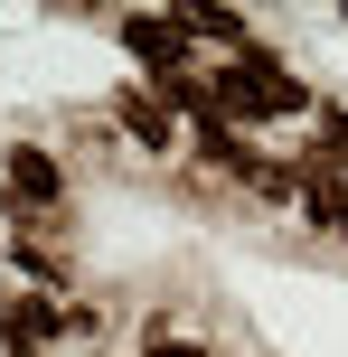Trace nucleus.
Masks as SVG:
<instances>
[{
  "instance_id": "1",
  "label": "nucleus",
  "mask_w": 348,
  "mask_h": 357,
  "mask_svg": "<svg viewBox=\"0 0 348 357\" xmlns=\"http://www.w3.org/2000/svg\"><path fill=\"white\" fill-rule=\"evenodd\" d=\"M217 85V104H226V123H264V113H311V85H301L282 56H236V66H217L207 75Z\"/></svg>"
},
{
  "instance_id": "2",
  "label": "nucleus",
  "mask_w": 348,
  "mask_h": 357,
  "mask_svg": "<svg viewBox=\"0 0 348 357\" xmlns=\"http://www.w3.org/2000/svg\"><path fill=\"white\" fill-rule=\"evenodd\" d=\"M123 47L142 56V66H160V85H169V75H198V56H188L198 38H188L169 10H160V19H123Z\"/></svg>"
},
{
  "instance_id": "3",
  "label": "nucleus",
  "mask_w": 348,
  "mask_h": 357,
  "mask_svg": "<svg viewBox=\"0 0 348 357\" xmlns=\"http://www.w3.org/2000/svg\"><path fill=\"white\" fill-rule=\"evenodd\" d=\"M0 160H10V207H19V216H38V207H56V197H66V169H56L47 151L19 142V151H0Z\"/></svg>"
},
{
  "instance_id": "4",
  "label": "nucleus",
  "mask_w": 348,
  "mask_h": 357,
  "mask_svg": "<svg viewBox=\"0 0 348 357\" xmlns=\"http://www.w3.org/2000/svg\"><path fill=\"white\" fill-rule=\"evenodd\" d=\"M113 123H123L142 151H169V104L160 94H113Z\"/></svg>"
},
{
  "instance_id": "5",
  "label": "nucleus",
  "mask_w": 348,
  "mask_h": 357,
  "mask_svg": "<svg viewBox=\"0 0 348 357\" xmlns=\"http://www.w3.org/2000/svg\"><path fill=\"white\" fill-rule=\"evenodd\" d=\"M198 160H217V169H236V178H264L255 142H245L236 123H198Z\"/></svg>"
},
{
  "instance_id": "6",
  "label": "nucleus",
  "mask_w": 348,
  "mask_h": 357,
  "mask_svg": "<svg viewBox=\"0 0 348 357\" xmlns=\"http://www.w3.org/2000/svg\"><path fill=\"white\" fill-rule=\"evenodd\" d=\"M301 197H311V216L348 245V178H339V169H311V178H301Z\"/></svg>"
},
{
  "instance_id": "7",
  "label": "nucleus",
  "mask_w": 348,
  "mask_h": 357,
  "mask_svg": "<svg viewBox=\"0 0 348 357\" xmlns=\"http://www.w3.org/2000/svg\"><path fill=\"white\" fill-rule=\"evenodd\" d=\"M56 329H75V310H56V301H10V339H19V348L56 339Z\"/></svg>"
},
{
  "instance_id": "8",
  "label": "nucleus",
  "mask_w": 348,
  "mask_h": 357,
  "mask_svg": "<svg viewBox=\"0 0 348 357\" xmlns=\"http://www.w3.org/2000/svg\"><path fill=\"white\" fill-rule=\"evenodd\" d=\"M348 151V104H320V160H339Z\"/></svg>"
},
{
  "instance_id": "9",
  "label": "nucleus",
  "mask_w": 348,
  "mask_h": 357,
  "mask_svg": "<svg viewBox=\"0 0 348 357\" xmlns=\"http://www.w3.org/2000/svg\"><path fill=\"white\" fill-rule=\"evenodd\" d=\"M142 357H207V348H188V339H151Z\"/></svg>"
},
{
  "instance_id": "10",
  "label": "nucleus",
  "mask_w": 348,
  "mask_h": 357,
  "mask_svg": "<svg viewBox=\"0 0 348 357\" xmlns=\"http://www.w3.org/2000/svg\"><path fill=\"white\" fill-rule=\"evenodd\" d=\"M10 357H38V348H19V339H10Z\"/></svg>"
}]
</instances>
